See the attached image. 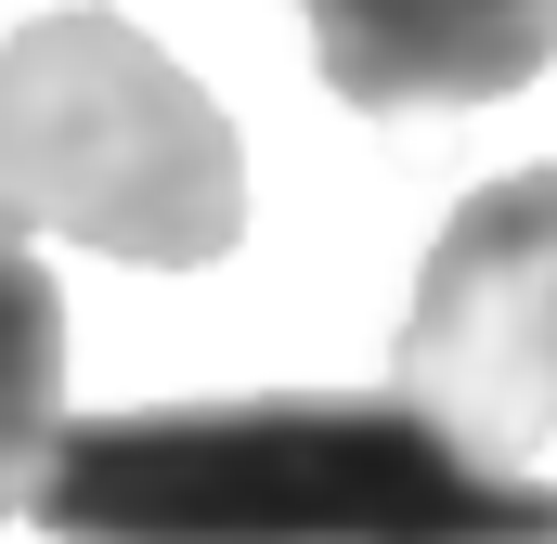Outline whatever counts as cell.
<instances>
[{
	"label": "cell",
	"mask_w": 557,
	"mask_h": 544,
	"mask_svg": "<svg viewBox=\"0 0 557 544\" xmlns=\"http://www.w3.org/2000/svg\"><path fill=\"white\" fill-rule=\"evenodd\" d=\"M52 544H557V480L454 454L403 390H234L52 428Z\"/></svg>",
	"instance_id": "obj_1"
},
{
	"label": "cell",
	"mask_w": 557,
	"mask_h": 544,
	"mask_svg": "<svg viewBox=\"0 0 557 544\" xmlns=\"http://www.w3.org/2000/svg\"><path fill=\"white\" fill-rule=\"evenodd\" d=\"M0 234H65L195 272L247 234L234 118L117 13H39L0 39Z\"/></svg>",
	"instance_id": "obj_2"
},
{
	"label": "cell",
	"mask_w": 557,
	"mask_h": 544,
	"mask_svg": "<svg viewBox=\"0 0 557 544\" xmlns=\"http://www.w3.org/2000/svg\"><path fill=\"white\" fill-rule=\"evenodd\" d=\"M403 403L506 480L557 441V169H506L441 221L403 311Z\"/></svg>",
	"instance_id": "obj_3"
},
{
	"label": "cell",
	"mask_w": 557,
	"mask_h": 544,
	"mask_svg": "<svg viewBox=\"0 0 557 544\" xmlns=\"http://www.w3.org/2000/svg\"><path fill=\"white\" fill-rule=\"evenodd\" d=\"M298 13L324 91L363 118H467L557 65L545 0H298Z\"/></svg>",
	"instance_id": "obj_4"
},
{
	"label": "cell",
	"mask_w": 557,
	"mask_h": 544,
	"mask_svg": "<svg viewBox=\"0 0 557 544\" xmlns=\"http://www.w3.org/2000/svg\"><path fill=\"white\" fill-rule=\"evenodd\" d=\"M52 428H65V298H52V272L0 234V519L26 506Z\"/></svg>",
	"instance_id": "obj_5"
}]
</instances>
